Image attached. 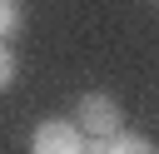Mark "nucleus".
I'll use <instances>...</instances> for the list:
<instances>
[{"label": "nucleus", "instance_id": "3", "mask_svg": "<svg viewBox=\"0 0 159 154\" xmlns=\"http://www.w3.org/2000/svg\"><path fill=\"white\" fill-rule=\"evenodd\" d=\"M109 154H154V144L144 134H114L109 139Z\"/></svg>", "mask_w": 159, "mask_h": 154}, {"label": "nucleus", "instance_id": "4", "mask_svg": "<svg viewBox=\"0 0 159 154\" xmlns=\"http://www.w3.org/2000/svg\"><path fill=\"white\" fill-rule=\"evenodd\" d=\"M15 30H20V5L15 0H0V40L15 35Z\"/></svg>", "mask_w": 159, "mask_h": 154}, {"label": "nucleus", "instance_id": "2", "mask_svg": "<svg viewBox=\"0 0 159 154\" xmlns=\"http://www.w3.org/2000/svg\"><path fill=\"white\" fill-rule=\"evenodd\" d=\"M30 149H35V154H80V149H84V139H80V129H75V124L50 119V124H40V129H35Z\"/></svg>", "mask_w": 159, "mask_h": 154}, {"label": "nucleus", "instance_id": "6", "mask_svg": "<svg viewBox=\"0 0 159 154\" xmlns=\"http://www.w3.org/2000/svg\"><path fill=\"white\" fill-rule=\"evenodd\" d=\"M80 154H109V139H84V149Z\"/></svg>", "mask_w": 159, "mask_h": 154}, {"label": "nucleus", "instance_id": "1", "mask_svg": "<svg viewBox=\"0 0 159 154\" xmlns=\"http://www.w3.org/2000/svg\"><path fill=\"white\" fill-rule=\"evenodd\" d=\"M80 129L89 134V139H114L119 134V104L109 99V94H99V89H89V94H80Z\"/></svg>", "mask_w": 159, "mask_h": 154}, {"label": "nucleus", "instance_id": "5", "mask_svg": "<svg viewBox=\"0 0 159 154\" xmlns=\"http://www.w3.org/2000/svg\"><path fill=\"white\" fill-rule=\"evenodd\" d=\"M15 84V55H10V45L0 40V89H10Z\"/></svg>", "mask_w": 159, "mask_h": 154}]
</instances>
